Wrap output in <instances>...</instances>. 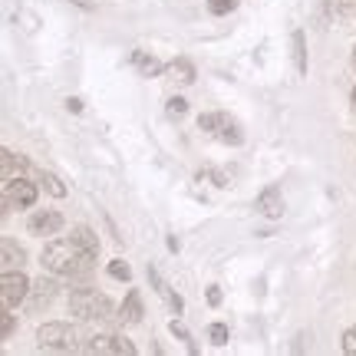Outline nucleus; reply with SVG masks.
Segmentation results:
<instances>
[{
    "mask_svg": "<svg viewBox=\"0 0 356 356\" xmlns=\"http://www.w3.org/2000/svg\"><path fill=\"white\" fill-rule=\"evenodd\" d=\"M92 261H96V254L89 248H83L73 234L47 244V251H43V267L53 270V274H60V277H79V274H86L89 267H92Z\"/></svg>",
    "mask_w": 356,
    "mask_h": 356,
    "instance_id": "1",
    "label": "nucleus"
},
{
    "mask_svg": "<svg viewBox=\"0 0 356 356\" xmlns=\"http://www.w3.org/2000/svg\"><path fill=\"white\" fill-rule=\"evenodd\" d=\"M70 310L79 320H113V314H115L113 300L106 293L92 291V287H79V291L70 293Z\"/></svg>",
    "mask_w": 356,
    "mask_h": 356,
    "instance_id": "2",
    "label": "nucleus"
},
{
    "mask_svg": "<svg viewBox=\"0 0 356 356\" xmlns=\"http://www.w3.org/2000/svg\"><path fill=\"white\" fill-rule=\"evenodd\" d=\"M37 343H40V350L76 353V350H83V337H79V330L70 327V323H47V327H40Z\"/></svg>",
    "mask_w": 356,
    "mask_h": 356,
    "instance_id": "3",
    "label": "nucleus"
},
{
    "mask_svg": "<svg viewBox=\"0 0 356 356\" xmlns=\"http://www.w3.org/2000/svg\"><path fill=\"white\" fill-rule=\"evenodd\" d=\"M198 126H202L204 132H211L215 139L231 142V145H238V142L244 139L241 126H238L231 115H225V113H208V115H202V119H198Z\"/></svg>",
    "mask_w": 356,
    "mask_h": 356,
    "instance_id": "4",
    "label": "nucleus"
},
{
    "mask_svg": "<svg viewBox=\"0 0 356 356\" xmlns=\"http://www.w3.org/2000/svg\"><path fill=\"white\" fill-rule=\"evenodd\" d=\"M37 202V185L30 178L3 181V208H30Z\"/></svg>",
    "mask_w": 356,
    "mask_h": 356,
    "instance_id": "5",
    "label": "nucleus"
},
{
    "mask_svg": "<svg viewBox=\"0 0 356 356\" xmlns=\"http://www.w3.org/2000/svg\"><path fill=\"white\" fill-rule=\"evenodd\" d=\"M30 291V280L20 274V270H3V277H0V297H3V310H13V307L20 304Z\"/></svg>",
    "mask_w": 356,
    "mask_h": 356,
    "instance_id": "6",
    "label": "nucleus"
},
{
    "mask_svg": "<svg viewBox=\"0 0 356 356\" xmlns=\"http://www.w3.org/2000/svg\"><path fill=\"white\" fill-rule=\"evenodd\" d=\"M86 353H99V356H132L136 353V346L129 343L126 337H119V333H99V337H92L86 343Z\"/></svg>",
    "mask_w": 356,
    "mask_h": 356,
    "instance_id": "7",
    "label": "nucleus"
},
{
    "mask_svg": "<svg viewBox=\"0 0 356 356\" xmlns=\"http://www.w3.org/2000/svg\"><path fill=\"white\" fill-rule=\"evenodd\" d=\"M30 175V162L24 155H13L10 149L0 152V178L3 181H17V178H26Z\"/></svg>",
    "mask_w": 356,
    "mask_h": 356,
    "instance_id": "8",
    "label": "nucleus"
},
{
    "mask_svg": "<svg viewBox=\"0 0 356 356\" xmlns=\"http://www.w3.org/2000/svg\"><path fill=\"white\" fill-rule=\"evenodd\" d=\"M30 234H60V228H63V215L60 211H50V208H43V211H37V215L30 218Z\"/></svg>",
    "mask_w": 356,
    "mask_h": 356,
    "instance_id": "9",
    "label": "nucleus"
},
{
    "mask_svg": "<svg viewBox=\"0 0 356 356\" xmlns=\"http://www.w3.org/2000/svg\"><path fill=\"white\" fill-rule=\"evenodd\" d=\"M257 208H261V215H267V218H280L284 215V198H280V191L264 188L261 198H257Z\"/></svg>",
    "mask_w": 356,
    "mask_h": 356,
    "instance_id": "10",
    "label": "nucleus"
},
{
    "mask_svg": "<svg viewBox=\"0 0 356 356\" xmlns=\"http://www.w3.org/2000/svg\"><path fill=\"white\" fill-rule=\"evenodd\" d=\"M0 251H3V270H20V267H24L26 254H24V248H20V244H13L10 238H3Z\"/></svg>",
    "mask_w": 356,
    "mask_h": 356,
    "instance_id": "11",
    "label": "nucleus"
},
{
    "mask_svg": "<svg viewBox=\"0 0 356 356\" xmlns=\"http://www.w3.org/2000/svg\"><path fill=\"white\" fill-rule=\"evenodd\" d=\"M119 320H122V323H139V320H142V304H139V293H136V291L126 297V304H122V314H119Z\"/></svg>",
    "mask_w": 356,
    "mask_h": 356,
    "instance_id": "12",
    "label": "nucleus"
},
{
    "mask_svg": "<svg viewBox=\"0 0 356 356\" xmlns=\"http://www.w3.org/2000/svg\"><path fill=\"white\" fill-rule=\"evenodd\" d=\"M73 238H76V241L83 244V248H89L92 254L99 251V241H96V234H92V231H89V228H76V231H73Z\"/></svg>",
    "mask_w": 356,
    "mask_h": 356,
    "instance_id": "13",
    "label": "nucleus"
},
{
    "mask_svg": "<svg viewBox=\"0 0 356 356\" xmlns=\"http://www.w3.org/2000/svg\"><path fill=\"white\" fill-rule=\"evenodd\" d=\"M109 277H115V280H129V277H132V270H129L126 261H109Z\"/></svg>",
    "mask_w": 356,
    "mask_h": 356,
    "instance_id": "14",
    "label": "nucleus"
},
{
    "mask_svg": "<svg viewBox=\"0 0 356 356\" xmlns=\"http://www.w3.org/2000/svg\"><path fill=\"white\" fill-rule=\"evenodd\" d=\"M40 181H43V185H47V191H50V195H56V198H63V195H66V188L60 185V178H56V175H40Z\"/></svg>",
    "mask_w": 356,
    "mask_h": 356,
    "instance_id": "15",
    "label": "nucleus"
},
{
    "mask_svg": "<svg viewBox=\"0 0 356 356\" xmlns=\"http://www.w3.org/2000/svg\"><path fill=\"white\" fill-rule=\"evenodd\" d=\"M208 337H211V343H228V327L225 323H211V330H208Z\"/></svg>",
    "mask_w": 356,
    "mask_h": 356,
    "instance_id": "16",
    "label": "nucleus"
},
{
    "mask_svg": "<svg viewBox=\"0 0 356 356\" xmlns=\"http://www.w3.org/2000/svg\"><path fill=\"white\" fill-rule=\"evenodd\" d=\"M234 3H238V0H208V10L211 13H228V10H234Z\"/></svg>",
    "mask_w": 356,
    "mask_h": 356,
    "instance_id": "17",
    "label": "nucleus"
},
{
    "mask_svg": "<svg viewBox=\"0 0 356 356\" xmlns=\"http://www.w3.org/2000/svg\"><path fill=\"white\" fill-rule=\"evenodd\" d=\"M343 353L356 356V327H350V330L343 333Z\"/></svg>",
    "mask_w": 356,
    "mask_h": 356,
    "instance_id": "18",
    "label": "nucleus"
},
{
    "mask_svg": "<svg viewBox=\"0 0 356 356\" xmlns=\"http://www.w3.org/2000/svg\"><path fill=\"white\" fill-rule=\"evenodd\" d=\"M293 43H297V66L307 70V60H304V33H293Z\"/></svg>",
    "mask_w": 356,
    "mask_h": 356,
    "instance_id": "19",
    "label": "nucleus"
},
{
    "mask_svg": "<svg viewBox=\"0 0 356 356\" xmlns=\"http://www.w3.org/2000/svg\"><path fill=\"white\" fill-rule=\"evenodd\" d=\"M136 63H139L142 70H145V73H159V70H162V66L155 63V60H145V56H142V53H136Z\"/></svg>",
    "mask_w": 356,
    "mask_h": 356,
    "instance_id": "20",
    "label": "nucleus"
},
{
    "mask_svg": "<svg viewBox=\"0 0 356 356\" xmlns=\"http://www.w3.org/2000/svg\"><path fill=\"white\" fill-rule=\"evenodd\" d=\"M185 113V99H172L168 102V115H181Z\"/></svg>",
    "mask_w": 356,
    "mask_h": 356,
    "instance_id": "21",
    "label": "nucleus"
},
{
    "mask_svg": "<svg viewBox=\"0 0 356 356\" xmlns=\"http://www.w3.org/2000/svg\"><path fill=\"white\" fill-rule=\"evenodd\" d=\"M13 333V314H3V337Z\"/></svg>",
    "mask_w": 356,
    "mask_h": 356,
    "instance_id": "22",
    "label": "nucleus"
},
{
    "mask_svg": "<svg viewBox=\"0 0 356 356\" xmlns=\"http://www.w3.org/2000/svg\"><path fill=\"white\" fill-rule=\"evenodd\" d=\"M208 300H211V304H218V300H221V291H218V287H211V291H208Z\"/></svg>",
    "mask_w": 356,
    "mask_h": 356,
    "instance_id": "23",
    "label": "nucleus"
},
{
    "mask_svg": "<svg viewBox=\"0 0 356 356\" xmlns=\"http://www.w3.org/2000/svg\"><path fill=\"white\" fill-rule=\"evenodd\" d=\"M353 113H356V89H353Z\"/></svg>",
    "mask_w": 356,
    "mask_h": 356,
    "instance_id": "24",
    "label": "nucleus"
},
{
    "mask_svg": "<svg viewBox=\"0 0 356 356\" xmlns=\"http://www.w3.org/2000/svg\"><path fill=\"white\" fill-rule=\"evenodd\" d=\"M353 60H356V53H353Z\"/></svg>",
    "mask_w": 356,
    "mask_h": 356,
    "instance_id": "25",
    "label": "nucleus"
}]
</instances>
